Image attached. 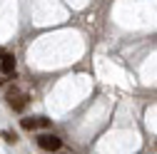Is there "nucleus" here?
Instances as JSON below:
<instances>
[{"instance_id": "nucleus-3", "label": "nucleus", "mask_w": 157, "mask_h": 154, "mask_svg": "<svg viewBox=\"0 0 157 154\" xmlns=\"http://www.w3.org/2000/svg\"><path fill=\"white\" fill-rule=\"evenodd\" d=\"M0 70H3V75H13L15 72V57L10 52L0 57Z\"/></svg>"}, {"instance_id": "nucleus-5", "label": "nucleus", "mask_w": 157, "mask_h": 154, "mask_svg": "<svg viewBox=\"0 0 157 154\" xmlns=\"http://www.w3.org/2000/svg\"><path fill=\"white\" fill-rule=\"evenodd\" d=\"M3 139H5V142H10V144H13V142H17V137H15L13 132H3Z\"/></svg>"}, {"instance_id": "nucleus-6", "label": "nucleus", "mask_w": 157, "mask_h": 154, "mask_svg": "<svg viewBox=\"0 0 157 154\" xmlns=\"http://www.w3.org/2000/svg\"><path fill=\"white\" fill-rule=\"evenodd\" d=\"M37 127H50V119L48 117H37Z\"/></svg>"}, {"instance_id": "nucleus-1", "label": "nucleus", "mask_w": 157, "mask_h": 154, "mask_svg": "<svg viewBox=\"0 0 157 154\" xmlns=\"http://www.w3.org/2000/svg\"><path fill=\"white\" fill-rule=\"evenodd\" d=\"M37 147L45 149V152H57L63 147V139H57L55 134H40V137H37Z\"/></svg>"}, {"instance_id": "nucleus-4", "label": "nucleus", "mask_w": 157, "mask_h": 154, "mask_svg": "<svg viewBox=\"0 0 157 154\" xmlns=\"http://www.w3.org/2000/svg\"><path fill=\"white\" fill-rule=\"evenodd\" d=\"M20 124H23V129H35L37 127V117H25Z\"/></svg>"}, {"instance_id": "nucleus-2", "label": "nucleus", "mask_w": 157, "mask_h": 154, "mask_svg": "<svg viewBox=\"0 0 157 154\" xmlns=\"http://www.w3.org/2000/svg\"><path fill=\"white\" fill-rule=\"evenodd\" d=\"M25 105H28V94L25 92H10V107L13 109H17V112H20V109H25Z\"/></svg>"}]
</instances>
